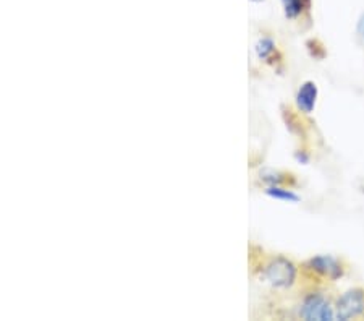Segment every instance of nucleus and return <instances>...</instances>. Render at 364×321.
<instances>
[{
    "instance_id": "obj_1",
    "label": "nucleus",
    "mask_w": 364,
    "mask_h": 321,
    "mask_svg": "<svg viewBox=\"0 0 364 321\" xmlns=\"http://www.w3.org/2000/svg\"><path fill=\"white\" fill-rule=\"evenodd\" d=\"M297 266L288 258L277 257L264 269V279L275 289H288L297 281Z\"/></svg>"
},
{
    "instance_id": "obj_2",
    "label": "nucleus",
    "mask_w": 364,
    "mask_h": 321,
    "mask_svg": "<svg viewBox=\"0 0 364 321\" xmlns=\"http://www.w3.org/2000/svg\"><path fill=\"white\" fill-rule=\"evenodd\" d=\"M300 317L308 321H332L335 318V312L331 302L322 294H309L301 303Z\"/></svg>"
},
{
    "instance_id": "obj_3",
    "label": "nucleus",
    "mask_w": 364,
    "mask_h": 321,
    "mask_svg": "<svg viewBox=\"0 0 364 321\" xmlns=\"http://www.w3.org/2000/svg\"><path fill=\"white\" fill-rule=\"evenodd\" d=\"M364 313V291L363 289H350L337 300V312L335 318L339 320H351L358 318Z\"/></svg>"
},
{
    "instance_id": "obj_11",
    "label": "nucleus",
    "mask_w": 364,
    "mask_h": 321,
    "mask_svg": "<svg viewBox=\"0 0 364 321\" xmlns=\"http://www.w3.org/2000/svg\"><path fill=\"white\" fill-rule=\"evenodd\" d=\"M253 2H263V0H253Z\"/></svg>"
},
{
    "instance_id": "obj_5",
    "label": "nucleus",
    "mask_w": 364,
    "mask_h": 321,
    "mask_svg": "<svg viewBox=\"0 0 364 321\" xmlns=\"http://www.w3.org/2000/svg\"><path fill=\"white\" fill-rule=\"evenodd\" d=\"M317 84L314 81H305L297 93V107L303 114H311L317 103Z\"/></svg>"
},
{
    "instance_id": "obj_9",
    "label": "nucleus",
    "mask_w": 364,
    "mask_h": 321,
    "mask_svg": "<svg viewBox=\"0 0 364 321\" xmlns=\"http://www.w3.org/2000/svg\"><path fill=\"white\" fill-rule=\"evenodd\" d=\"M261 180L266 182L267 185H282L285 182V179H283V174L280 172H275V171H266L261 174Z\"/></svg>"
},
{
    "instance_id": "obj_8",
    "label": "nucleus",
    "mask_w": 364,
    "mask_h": 321,
    "mask_svg": "<svg viewBox=\"0 0 364 321\" xmlns=\"http://www.w3.org/2000/svg\"><path fill=\"white\" fill-rule=\"evenodd\" d=\"M277 52L275 43L272 41L271 38H261L258 44H256V54L258 57L264 62H271V59L274 57V54Z\"/></svg>"
},
{
    "instance_id": "obj_7",
    "label": "nucleus",
    "mask_w": 364,
    "mask_h": 321,
    "mask_svg": "<svg viewBox=\"0 0 364 321\" xmlns=\"http://www.w3.org/2000/svg\"><path fill=\"white\" fill-rule=\"evenodd\" d=\"M266 195H269L271 198L278 201H287V203L300 201V196L295 193L293 190L282 187V185H269V187L266 188Z\"/></svg>"
},
{
    "instance_id": "obj_6",
    "label": "nucleus",
    "mask_w": 364,
    "mask_h": 321,
    "mask_svg": "<svg viewBox=\"0 0 364 321\" xmlns=\"http://www.w3.org/2000/svg\"><path fill=\"white\" fill-rule=\"evenodd\" d=\"M283 12L290 20H297L309 9V0H282Z\"/></svg>"
},
{
    "instance_id": "obj_4",
    "label": "nucleus",
    "mask_w": 364,
    "mask_h": 321,
    "mask_svg": "<svg viewBox=\"0 0 364 321\" xmlns=\"http://www.w3.org/2000/svg\"><path fill=\"white\" fill-rule=\"evenodd\" d=\"M311 271L317 273L322 278H327L331 281H337L343 276V266L337 258H334L331 255H317L312 257L311 260L306 263Z\"/></svg>"
},
{
    "instance_id": "obj_10",
    "label": "nucleus",
    "mask_w": 364,
    "mask_h": 321,
    "mask_svg": "<svg viewBox=\"0 0 364 321\" xmlns=\"http://www.w3.org/2000/svg\"><path fill=\"white\" fill-rule=\"evenodd\" d=\"M356 41L364 46V13H361L356 23Z\"/></svg>"
}]
</instances>
